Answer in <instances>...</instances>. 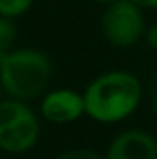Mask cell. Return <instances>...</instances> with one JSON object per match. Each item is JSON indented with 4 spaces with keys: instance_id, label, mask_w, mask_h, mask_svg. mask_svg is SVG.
Wrapping results in <instances>:
<instances>
[{
    "instance_id": "obj_1",
    "label": "cell",
    "mask_w": 157,
    "mask_h": 159,
    "mask_svg": "<svg viewBox=\"0 0 157 159\" xmlns=\"http://www.w3.org/2000/svg\"><path fill=\"white\" fill-rule=\"evenodd\" d=\"M85 113L96 122L113 124L129 117L142 98V87L135 74L126 70L105 72L89 83L83 93Z\"/></svg>"
},
{
    "instance_id": "obj_2",
    "label": "cell",
    "mask_w": 157,
    "mask_h": 159,
    "mask_svg": "<svg viewBox=\"0 0 157 159\" xmlns=\"http://www.w3.org/2000/svg\"><path fill=\"white\" fill-rule=\"evenodd\" d=\"M50 80L52 63L41 50L19 48L0 57V83L9 98L32 100L44 93Z\"/></svg>"
},
{
    "instance_id": "obj_3",
    "label": "cell",
    "mask_w": 157,
    "mask_h": 159,
    "mask_svg": "<svg viewBox=\"0 0 157 159\" xmlns=\"http://www.w3.org/2000/svg\"><path fill=\"white\" fill-rule=\"evenodd\" d=\"M102 32L113 46H133L144 35V15L131 0L109 4L102 15Z\"/></svg>"
},
{
    "instance_id": "obj_4",
    "label": "cell",
    "mask_w": 157,
    "mask_h": 159,
    "mask_svg": "<svg viewBox=\"0 0 157 159\" xmlns=\"http://www.w3.org/2000/svg\"><path fill=\"white\" fill-rule=\"evenodd\" d=\"M85 113V98L72 89L48 93L41 102V115L54 124H69Z\"/></svg>"
},
{
    "instance_id": "obj_5",
    "label": "cell",
    "mask_w": 157,
    "mask_h": 159,
    "mask_svg": "<svg viewBox=\"0 0 157 159\" xmlns=\"http://www.w3.org/2000/svg\"><path fill=\"white\" fill-rule=\"evenodd\" d=\"M105 159H157V141L144 129H128L113 139Z\"/></svg>"
},
{
    "instance_id": "obj_6",
    "label": "cell",
    "mask_w": 157,
    "mask_h": 159,
    "mask_svg": "<svg viewBox=\"0 0 157 159\" xmlns=\"http://www.w3.org/2000/svg\"><path fill=\"white\" fill-rule=\"evenodd\" d=\"M39 139V120L32 111L9 128L0 129V150L9 154H22L35 146Z\"/></svg>"
},
{
    "instance_id": "obj_7",
    "label": "cell",
    "mask_w": 157,
    "mask_h": 159,
    "mask_svg": "<svg viewBox=\"0 0 157 159\" xmlns=\"http://www.w3.org/2000/svg\"><path fill=\"white\" fill-rule=\"evenodd\" d=\"M30 113H32V109L22 100H17V98L0 100V129L13 126L15 122H19Z\"/></svg>"
},
{
    "instance_id": "obj_8",
    "label": "cell",
    "mask_w": 157,
    "mask_h": 159,
    "mask_svg": "<svg viewBox=\"0 0 157 159\" xmlns=\"http://www.w3.org/2000/svg\"><path fill=\"white\" fill-rule=\"evenodd\" d=\"M15 39H17V26L13 19L0 15V57L11 52Z\"/></svg>"
},
{
    "instance_id": "obj_9",
    "label": "cell",
    "mask_w": 157,
    "mask_h": 159,
    "mask_svg": "<svg viewBox=\"0 0 157 159\" xmlns=\"http://www.w3.org/2000/svg\"><path fill=\"white\" fill-rule=\"evenodd\" d=\"M34 2L35 0H0V15L9 19L20 17L34 6Z\"/></svg>"
},
{
    "instance_id": "obj_10",
    "label": "cell",
    "mask_w": 157,
    "mask_h": 159,
    "mask_svg": "<svg viewBox=\"0 0 157 159\" xmlns=\"http://www.w3.org/2000/svg\"><path fill=\"white\" fill-rule=\"evenodd\" d=\"M57 159H105V157L92 152V150H87V148H72V150L63 152Z\"/></svg>"
},
{
    "instance_id": "obj_11",
    "label": "cell",
    "mask_w": 157,
    "mask_h": 159,
    "mask_svg": "<svg viewBox=\"0 0 157 159\" xmlns=\"http://www.w3.org/2000/svg\"><path fill=\"white\" fill-rule=\"evenodd\" d=\"M144 37H146L148 46L154 48V50H157V24H152V26L148 28V32L144 34Z\"/></svg>"
},
{
    "instance_id": "obj_12",
    "label": "cell",
    "mask_w": 157,
    "mask_h": 159,
    "mask_svg": "<svg viewBox=\"0 0 157 159\" xmlns=\"http://www.w3.org/2000/svg\"><path fill=\"white\" fill-rule=\"evenodd\" d=\"M135 6H139L141 9H154L157 7V0H131Z\"/></svg>"
},
{
    "instance_id": "obj_13",
    "label": "cell",
    "mask_w": 157,
    "mask_h": 159,
    "mask_svg": "<svg viewBox=\"0 0 157 159\" xmlns=\"http://www.w3.org/2000/svg\"><path fill=\"white\" fill-rule=\"evenodd\" d=\"M94 2H100V4H113V2H117V0H94Z\"/></svg>"
},
{
    "instance_id": "obj_14",
    "label": "cell",
    "mask_w": 157,
    "mask_h": 159,
    "mask_svg": "<svg viewBox=\"0 0 157 159\" xmlns=\"http://www.w3.org/2000/svg\"><path fill=\"white\" fill-rule=\"evenodd\" d=\"M154 111H155V115H157V94H155V98H154Z\"/></svg>"
},
{
    "instance_id": "obj_15",
    "label": "cell",
    "mask_w": 157,
    "mask_h": 159,
    "mask_svg": "<svg viewBox=\"0 0 157 159\" xmlns=\"http://www.w3.org/2000/svg\"><path fill=\"white\" fill-rule=\"evenodd\" d=\"M2 93H4V89H2V83H0V96H2ZM2 100V98H0Z\"/></svg>"
}]
</instances>
